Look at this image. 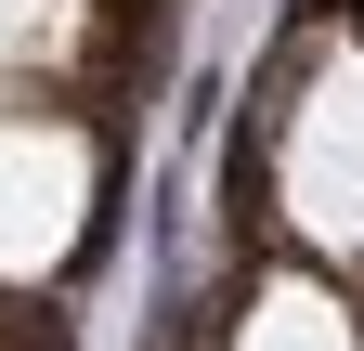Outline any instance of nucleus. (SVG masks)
<instances>
[{
  "instance_id": "obj_3",
  "label": "nucleus",
  "mask_w": 364,
  "mask_h": 351,
  "mask_svg": "<svg viewBox=\"0 0 364 351\" xmlns=\"http://www.w3.org/2000/svg\"><path fill=\"white\" fill-rule=\"evenodd\" d=\"M235 351H364V338H351V313H338L326 286H299V274H287V286H260V299H247V338H235Z\"/></svg>"
},
{
  "instance_id": "obj_2",
  "label": "nucleus",
  "mask_w": 364,
  "mask_h": 351,
  "mask_svg": "<svg viewBox=\"0 0 364 351\" xmlns=\"http://www.w3.org/2000/svg\"><path fill=\"white\" fill-rule=\"evenodd\" d=\"M91 222V144L65 117H0V274H53Z\"/></svg>"
},
{
  "instance_id": "obj_4",
  "label": "nucleus",
  "mask_w": 364,
  "mask_h": 351,
  "mask_svg": "<svg viewBox=\"0 0 364 351\" xmlns=\"http://www.w3.org/2000/svg\"><path fill=\"white\" fill-rule=\"evenodd\" d=\"M65 26H78L65 0H0V78H14V65H39V53H53Z\"/></svg>"
},
{
  "instance_id": "obj_1",
  "label": "nucleus",
  "mask_w": 364,
  "mask_h": 351,
  "mask_svg": "<svg viewBox=\"0 0 364 351\" xmlns=\"http://www.w3.org/2000/svg\"><path fill=\"white\" fill-rule=\"evenodd\" d=\"M287 222L364 260V53H326L287 104Z\"/></svg>"
}]
</instances>
